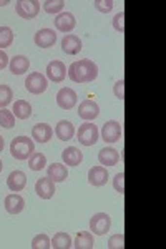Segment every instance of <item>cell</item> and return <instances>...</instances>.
Returning a JSON list of instances; mask_svg holds the SVG:
<instances>
[{
	"label": "cell",
	"mask_w": 166,
	"mask_h": 249,
	"mask_svg": "<svg viewBox=\"0 0 166 249\" xmlns=\"http://www.w3.org/2000/svg\"><path fill=\"white\" fill-rule=\"evenodd\" d=\"M35 151V144L27 136H17L10 143V153L15 160H28Z\"/></svg>",
	"instance_id": "7a4b0ae2"
},
{
	"label": "cell",
	"mask_w": 166,
	"mask_h": 249,
	"mask_svg": "<svg viewBox=\"0 0 166 249\" xmlns=\"http://www.w3.org/2000/svg\"><path fill=\"white\" fill-rule=\"evenodd\" d=\"M63 7H65L63 0H56V2L47 0V2H43V9H45L47 14H58L60 10H63Z\"/></svg>",
	"instance_id": "1f68e13d"
},
{
	"label": "cell",
	"mask_w": 166,
	"mask_h": 249,
	"mask_svg": "<svg viewBox=\"0 0 166 249\" xmlns=\"http://www.w3.org/2000/svg\"><path fill=\"white\" fill-rule=\"evenodd\" d=\"M93 5H95V9L98 12H102V14H108V12H111V9H113L111 0H95Z\"/></svg>",
	"instance_id": "836d02e7"
},
{
	"label": "cell",
	"mask_w": 166,
	"mask_h": 249,
	"mask_svg": "<svg viewBox=\"0 0 166 249\" xmlns=\"http://www.w3.org/2000/svg\"><path fill=\"white\" fill-rule=\"evenodd\" d=\"M62 158H63V163L68 164V166H78L83 160V153L78 148L70 146V148H67V150H63Z\"/></svg>",
	"instance_id": "ffe728a7"
},
{
	"label": "cell",
	"mask_w": 166,
	"mask_h": 249,
	"mask_svg": "<svg viewBox=\"0 0 166 249\" xmlns=\"http://www.w3.org/2000/svg\"><path fill=\"white\" fill-rule=\"evenodd\" d=\"M125 80H118V82L115 83V85H113V93H115V96L116 98L120 100H125Z\"/></svg>",
	"instance_id": "8d00e7d4"
},
{
	"label": "cell",
	"mask_w": 166,
	"mask_h": 249,
	"mask_svg": "<svg viewBox=\"0 0 166 249\" xmlns=\"http://www.w3.org/2000/svg\"><path fill=\"white\" fill-rule=\"evenodd\" d=\"M7 186L10 191H22L27 186V176L22 171H12L7 178Z\"/></svg>",
	"instance_id": "ac0fdd59"
},
{
	"label": "cell",
	"mask_w": 166,
	"mask_h": 249,
	"mask_svg": "<svg viewBox=\"0 0 166 249\" xmlns=\"http://www.w3.org/2000/svg\"><path fill=\"white\" fill-rule=\"evenodd\" d=\"M98 115H100V107L96 102H93V100H83V102L80 103L78 116L82 120H85V122H92V120H95Z\"/></svg>",
	"instance_id": "9c48e42d"
},
{
	"label": "cell",
	"mask_w": 166,
	"mask_h": 249,
	"mask_svg": "<svg viewBox=\"0 0 166 249\" xmlns=\"http://www.w3.org/2000/svg\"><path fill=\"white\" fill-rule=\"evenodd\" d=\"M47 164V158L43 153H38V151H34L32 156L28 158V168H30L32 171H40L43 170Z\"/></svg>",
	"instance_id": "484cf974"
},
{
	"label": "cell",
	"mask_w": 166,
	"mask_h": 249,
	"mask_svg": "<svg viewBox=\"0 0 166 249\" xmlns=\"http://www.w3.org/2000/svg\"><path fill=\"white\" fill-rule=\"evenodd\" d=\"M15 12H17L18 17L30 20L38 15L40 2L38 0H18V2L15 3Z\"/></svg>",
	"instance_id": "277c9868"
},
{
	"label": "cell",
	"mask_w": 166,
	"mask_h": 249,
	"mask_svg": "<svg viewBox=\"0 0 166 249\" xmlns=\"http://www.w3.org/2000/svg\"><path fill=\"white\" fill-rule=\"evenodd\" d=\"M28 67H30V60L23 55H17L10 60V71L14 75H23L28 70Z\"/></svg>",
	"instance_id": "603a6c76"
},
{
	"label": "cell",
	"mask_w": 166,
	"mask_h": 249,
	"mask_svg": "<svg viewBox=\"0 0 166 249\" xmlns=\"http://www.w3.org/2000/svg\"><path fill=\"white\" fill-rule=\"evenodd\" d=\"M56 103L62 110H72L76 105V93L72 88H62V90L56 93Z\"/></svg>",
	"instance_id": "30bf717a"
},
{
	"label": "cell",
	"mask_w": 166,
	"mask_h": 249,
	"mask_svg": "<svg viewBox=\"0 0 166 249\" xmlns=\"http://www.w3.org/2000/svg\"><path fill=\"white\" fill-rule=\"evenodd\" d=\"M35 191H37V195L42 199L54 198V195H55V183H54V179H50L48 176H47V178H40L38 181L35 183Z\"/></svg>",
	"instance_id": "7c38bea8"
},
{
	"label": "cell",
	"mask_w": 166,
	"mask_h": 249,
	"mask_svg": "<svg viewBox=\"0 0 166 249\" xmlns=\"http://www.w3.org/2000/svg\"><path fill=\"white\" fill-rule=\"evenodd\" d=\"M56 42V34L50 29H42L35 34V45L40 48H50Z\"/></svg>",
	"instance_id": "9a60e30c"
},
{
	"label": "cell",
	"mask_w": 166,
	"mask_h": 249,
	"mask_svg": "<svg viewBox=\"0 0 166 249\" xmlns=\"http://www.w3.org/2000/svg\"><path fill=\"white\" fill-rule=\"evenodd\" d=\"M68 77L75 83H90L98 77V67L92 60H78L68 68Z\"/></svg>",
	"instance_id": "6da1fadb"
},
{
	"label": "cell",
	"mask_w": 166,
	"mask_h": 249,
	"mask_svg": "<svg viewBox=\"0 0 166 249\" xmlns=\"http://www.w3.org/2000/svg\"><path fill=\"white\" fill-rule=\"evenodd\" d=\"M125 12H120V14L115 15V18H113V29L116 32H120V34H123L125 32Z\"/></svg>",
	"instance_id": "d590c367"
},
{
	"label": "cell",
	"mask_w": 166,
	"mask_h": 249,
	"mask_svg": "<svg viewBox=\"0 0 166 249\" xmlns=\"http://www.w3.org/2000/svg\"><path fill=\"white\" fill-rule=\"evenodd\" d=\"M65 77H67V67H65L63 62L60 60H54L47 65V78L54 83H60L63 82Z\"/></svg>",
	"instance_id": "ba28073f"
},
{
	"label": "cell",
	"mask_w": 166,
	"mask_h": 249,
	"mask_svg": "<svg viewBox=\"0 0 166 249\" xmlns=\"http://www.w3.org/2000/svg\"><path fill=\"white\" fill-rule=\"evenodd\" d=\"M14 116H17L20 120H27L32 116V107L30 103L25 100H18L14 103Z\"/></svg>",
	"instance_id": "cb8c5ba5"
},
{
	"label": "cell",
	"mask_w": 166,
	"mask_h": 249,
	"mask_svg": "<svg viewBox=\"0 0 166 249\" xmlns=\"http://www.w3.org/2000/svg\"><path fill=\"white\" fill-rule=\"evenodd\" d=\"M2 168H3V166H2V161H0V173H2Z\"/></svg>",
	"instance_id": "ab89813d"
},
{
	"label": "cell",
	"mask_w": 166,
	"mask_h": 249,
	"mask_svg": "<svg viewBox=\"0 0 166 249\" xmlns=\"http://www.w3.org/2000/svg\"><path fill=\"white\" fill-rule=\"evenodd\" d=\"M76 25V20L74 17V14L70 12H63V14H58L55 18V29L58 32H65L68 35V32H72Z\"/></svg>",
	"instance_id": "8fae6325"
},
{
	"label": "cell",
	"mask_w": 166,
	"mask_h": 249,
	"mask_svg": "<svg viewBox=\"0 0 166 249\" xmlns=\"http://www.w3.org/2000/svg\"><path fill=\"white\" fill-rule=\"evenodd\" d=\"M7 65H9V57L3 50H0V70H3Z\"/></svg>",
	"instance_id": "74e56055"
},
{
	"label": "cell",
	"mask_w": 166,
	"mask_h": 249,
	"mask_svg": "<svg viewBox=\"0 0 166 249\" xmlns=\"http://www.w3.org/2000/svg\"><path fill=\"white\" fill-rule=\"evenodd\" d=\"M88 181L92 186L95 188H102L108 181V171L103 166H93L88 171Z\"/></svg>",
	"instance_id": "4fadbf2b"
},
{
	"label": "cell",
	"mask_w": 166,
	"mask_h": 249,
	"mask_svg": "<svg viewBox=\"0 0 166 249\" xmlns=\"http://www.w3.org/2000/svg\"><path fill=\"white\" fill-rule=\"evenodd\" d=\"M121 133H123L121 124L115 120H110L102 128V140L105 143H116L121 138Z\"/></svg>",
	"instance_id": "52a82bcc"
},
{
	"label": "cell",
	"mask_w": 166,
	"mask_h": 249,
	"mask_svg": "<svg viewBox=\"0 0 166 249\" xmlns=\"http://www.w3.org/2000/svg\"><path fill=\"white\" fill-rule=\"evenodd\" d=\"M14 91L9 85H0V108H5L12 103Z\"/></svg>",
	"instance_id": "f1b7e54d"
},
{
	"label": "cell",
	"mask_w": 166,
	"mask_h": 249,
	"mask_svg": "<svg viewBox=\"0 0 166 249\" xmlns=\"http://www.w3.org/2000/svg\"><path fill=\"white\" fill-rule=\"evenodd\" d=\"M120 160V155L115 148H103L98 153V161L105 166H115Z\"/></svg>",
	"instance_id": "7402d4cb"
},
{
	"label": "cell",
	"mask_w": 166,
	"mask_h": 249,
	"mask_svg": "<svg viewBox=\"0 0 166 249\" xmlns=\"http://www.w3.org/2000/svg\"><path fill=\"white\" fill-rule=\"evenodd\" d=\"M25 87L32 95H40L47 90L48 80H47V77H43L42 73H38V71H34V73L27 75Z\"/></svg>",
	"instance_id": "5b68a950"
},
{
	"label": "cell",
	"mask_w": 166,
	"mask_h": 249,
	"mask_svg": "<svg viewBox=\"0 0 166 249\" xmlns=\"http://www.w3.org/2000/svg\"><path fill=\"white\" fill-rule=\"evenodd\" d=\"M110 226H111V219L107 213H96L90 219V230L93 231V234L102 236L105 232L110 231Z\"/></svg>",
	"instance_id": "8992f818"
},
{
	"label": "cell",
	"mask_w": 166,
	"mask_h": 249,
	"mask_svg": "<svg viewBox=\"0 0 166 249\" xmlns=\"http://www.w3.org/2000/svg\"><path fill=\"white\" fill-rule=\"evenodd\" d=\"M14 42V32L9 27H0V50L12 45Z\"/></svg>",
	"instance_id": "f546056e"
},
{
	"label": "cell",
	"mask_w": 166,
	"mask_h": 249,
	"mask_svg": "<svg viewBox=\"0 0 166 249\" xmlns=\"http://www.w3.org/2000/svg\"><path fill=\"white\" fill-rule=\"evenodd\" d=\"M93 244H95V241H93V234L92 232L85 231V232H78V234H76L74 246L76 249H92Z\"/></svg>",
	"instance_id": "d4e9b609"
},
{
	"label": "cell",
	"mask_w": 166,
	"mask_h": 249,
	"mask_svg": "<svg viewBox=\"0 0 166 249\" xmlns=\"http://www.w3.org/2000/svg\"><path fill=\"white\" fill-rule=\"evenodd\" d=\"M113 188H115V191H118L120 195L125 193V173L123 171H120L118 175L113 178Z\"/></svg>",
	"instance_id": "e575fe53"
},
{
	"label": "cell",
	"mask_w": 166,
	"mask_h": 249,
	"mask_svg": "<svg viewBox=\"0 0 166 249\" xmlns=\"http://www.w3.org/2000/svg\"><path fill=\"white\" fill-rule=\"evenodd\" d=\"M52 136H54V130H52V126L47 123H38L32 128V138H35L38 143L50 142Z\"/></svg>",
	"instance_id": "e0dca14e"
},
{
	"label": "cell",
	"mask_w": 166,
	"mask_h": 249,
	"mask_svg": "<svg viewBox=\"0 0 166 249\" xmlns=\"http://www.w3.org/2000/svg\"><path fill=\"white\" fill-rule=\"evenodd\" d=\"M34 249H50L52 248V241L47 234H37L34 239H32L30 244Z\"/></svg>",
	"instance_id": "4dcf8cb0"
},
{
	"label": "cell",
	"mask_w": 166,
	"mask_h": 249,
	"mask_svg": "<svg viewBox=\"0 0 166 249\" xmlns=\"http://www.w3.org/2000/svg\"><path fill=\"white\" fill-rule=\"evenodd\" d=\"M72 246H74L72 244V238L67 232H56L54 236V241H52V248L54 249H68Z\"/></svg>",
	"instance_id": "4316f807"
},
{
	"label": "cell",
	"mask_w": 166,
	"mask_h": 249,
	"mask_svg": "<svg viewBox=\"0 0 166 249\" xmlns=\"http://www.w3.org/2000/svg\"><path fill=\"white\" fill-rule=\"evenodd\" d=\"M48 178L54 179V183H62L65 179L68 178V173H67V166L65 164H60V163H54L48 166Z\"/></svg>",
	"instance_id": "44dd1931"
},
{
	"label": "cell",
	"mask_w": 166,
	"mask_h": 249,
	"mask_svg": "<svg viewBox=\"0 0 166 249\" xmlns=\"http://www.w3.org/2000/svg\"><path fill=\"white\" fill-rule=\"evenodd\" d=\"M3 204H5L7 213H10V214H20L23 211V208H25V199L20 195H17V193H12V195L5 198Z\"/></svg>",
	"instance_id": "5bb4252c"
},
{
	"label": "cell",
	"mask_w": 166,
	"mask_h": 249,
	"mask_svg": "<svg viewBox=\"0 0 166 249\" xmlns=\"http://www.w3.org/2000/svg\"><path fill=\"white\" fill-rule=\"evenodd\" d=\"M62 50L67 55L80 53V50H82V40L76 37V35H72V34L65 35L63 40H62Z\"/></svg>",
	"instance_id": "2e32d148"
},
{
	"label": "cell",
	"mask_w": 166,
	"mask_h": 249,
	"mask_svg": "<svg viewBox=\"0 0 166 249\" xmlns=\"http://www.w3.org/2000/svg\"><path fill=\"white\" fill-rule=\"evenodd\" d=\"M0 126L3 128H14L15 126V116L7 108H0Z\"/></svg>",
	"instance_id": "83f0119b"
},
{
	"label": "cell",
	"mask_w": 166,
	"mask_h": 249,
	"mask_svg": "<svg viewBox=\"0 0 166 249\" xmlns=\"http://www.w3.org/2000/svg\"><path fill=\"white\" fill-rule=\"evenodd\" d=\"M125 246V236L118 232V234H113L110 239H108V248L110 249H123Z\"/></svg>",
	"instance_id": "d6a6232c"
},
{
	"label": "cell",
	"mask_w": 166,
	"mask_h": 249,
	"mask_svg": "<svg viewBox=\"0 0 166 249\" xmlns=\"http://www.w3.org/2000/svg\"><path fill=\"white\" fill-rule=\"evenodd\" d=\"M2 150H3V138L0 136V151H2Z\"/></svg>",
	"instance_id": "f35d334b"
},
{
	"label": "cell",
	"mask_w": 166,
	"mask_h": 249,
	"mask_svg": "<svg viewBox=\"0 0 166 249\" xmlns=\"http://www.w3.org/2000/svg\"><path fill=\"white\" fill-rule=\"evenodd\" d=\"M55 135L58 140H62V142H68V140L74 138L75 135V126L72 124L70 122H67V120H62V122L56 123L55 126Z\"/></svg>",
	"instance_id": "d6986e66"
},
{
	"label": "cell",
	"mask_w": 166,
	"mask_h": 249,
	"mask_svg": "<svg viewBox=\"0 0 166 249\" xmlns=\"http://www.w3.org/2000/svg\"><path fill=\"white\" fill-rule=\"evenodd\" d=\"M76 136H78V142L83 146H93V144L98 142V128H96V124L87 122L78 128Z\"/></svg>",
	"instance_id": "3957f363"
}]
</instances>
